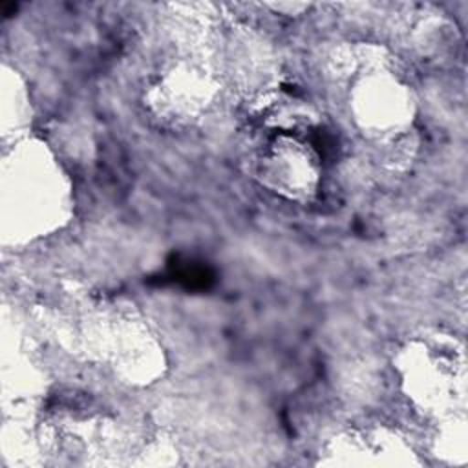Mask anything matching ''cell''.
I'll list each match as a JSON object with an SVG mask.
<instances>
[{"mask_svg": "<svg viewBox=\"0 0 468 468\" xmlns=\"http://www.w3.org/2000/svg\"><path fill=\"white\" fill-rule=\"evenodd\" d=\"M346 102L356 132L377 148H395L415 122L417 102L410 77L391 55L366 48L351 58Z\"/></svg>", "mask_w": 468, "mask_h": 468, "instance_id": "cell-1", "label": "cell"}, {"mask_svg": "<svg viewBox=\"0 0 468 468\" xmlns=\"http://www.w3.org/2000/svg\"><path fill=\"white\" fill-rule=\"evenodd\" d=\"M400 384L410 402L430 415H446L464 399V353L450 336L433 333L408 342L399 355Z\"/></svg>", "mask_w": 468, "mask_h": 468, "instance_id": "cell-2", "label": "cell"}, {"mask_svg": "<svg viewBox=\"0 0 468 468\" xmlns=\"http://www.w3.org/2000/svg\"><path fill=\"white\" fill-rule=\"evenodd\" d=\"M250 165L269 190L289 199L313 196L322 176L320 154L292 121L265 122V130L256 135L250 148Z\"/></svg>", "mask_w": 468, "mask_h": 468, "instance_id": "cell-3", "label": "cell"}, {"mask_svg": "<svg viewBox=\"0 0 468 468\" xmlns=\"http://www.w3.org/2000/svg\"><path fill=\"white\" fill-rule=\"evenodd\" d=\"M155 108L170 121H183L192 117L208 95V82L205 71L196 66L177 64L165 71L154 86Z\"/></svg>", "mask_w": 468, "mask_h": 468, "instance_id": "cell-4", "label": "cell"}]
</instances>
